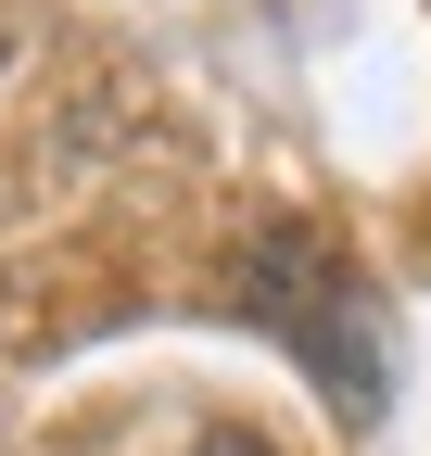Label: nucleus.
<instances>
[{
	"instance_id": "f257e3e1",
	"label": "nucleus",
	"mask_w": 431,
	"mask_h": 456,
	"mask_svg": "<svg viewBox=\"0 0 431 456\" xmlns=\"http://www.w3.org/2000/svg\"><path fill=\"white\" fill-rule=\"evenodd\" d=\"M241 317L280 342V355L330 393V419L343 431H368L394 406V342H381V305H368V279H355V254L330 241V228H305V216H280V228H254L241 241Z\"/></svg>"
},
{
	"instance_id": "f03ea898",
	"label": "nucleus",
	"mask_w": 431,
	"mask_h": 456,
	"mask_svg": "<svg viewBox=\"0 0 431 456\" xmlns=\"http://www.w3.org/2000/svg\"><path fill=\"white\" fill-rule=\"evenodd\" d=\"M191 456H266V444H254V431H216V444H191Z\"/></svg>"
}]
</instances>
